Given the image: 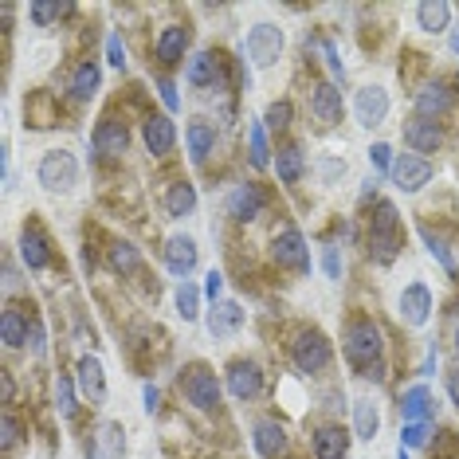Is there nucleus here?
Masks as SVG:
<instances>
[{
    "label": "nucleus",
    "instance_id": "7ed1b4c3",
    "mask_svg": "<svg viewBox=\"0 0 459 459\" xmlns=\"http://www.w3.org/2000/svg\"><path fill=\"white\" fill-rule=\"evenodd\" d=\"M39 185H44L48 193H67L71 185L79 181V161H75V153H67V150H51L44 153V161H39Z\"/></svg>",
    "mask_w": 459,
    "mask_h": 459
},
{
    "label": "nucleus",
    "instance_id": "72a5a7b5",
    "mask_svg": "<svg viewBox=\"0 0 459 459\" xmlns=\"http://www.w3.org/2000/svg\"><path fill=\"white\" fill-rule=\"evenodd\" d=\"M107 264H110V271H118V275H130V271L142 267V255H138V247L134 244H110Z\"/></svg>",
    "mask_w": 459,
    "mask_h": 459
},
{
    "label": "nucleus",
    "instance_id": "6e6d98bb",
    "mask_svg": "<svg viewBox=\"0 0 459 459\" xmlns=\"http://www.w3.org/2000/svg\"><path fill=\"white\" fill-rule=\"evenodd\" d=\"M452 51H455V56H459V28H455V32H452Z\"/></svg>",
    "mask_w": 459,
    "mask_h": 459
},
{
    "label": "nucleus",
    "instance_id": "de8ad7c7",
    "mask_svg": "<svg viewBox=\"0 0 459 459\" xmlns=\"http://www.w3.org/2000/svg\"><path fill=\"white\" fill-rule=\"evenodd\" d=\"M204 279H208V283H204V295L212 299V302H221V290H224V275H221V271L212 267V271H208Z\"/></svg>",
    "mask_w": 459,
    "mask_h": 459
},
{
    "label": "nucleus",
    "instance_id": "9b49d317",
    "mask_svg": "<svg viewBox=\"0 0 459 459\" xmlns=\"http://www.w3.org/2000/svg\"><path fill=\"white\" fill-rule=\"evenodd\" d=\"M310 114H315V122L322 126H338L346 107H342V91L333 87V82H318L315 91H310Z\"/></svg>",
    "mask_w": 459,
    "mask_h": 459
},
{
    "label": "nucleus",
    "instance_id": "cd10ccee",
    "mask_svg": "<svg viewBox=\"0 0 459 459\" xmlns=\"http://www.w3.org/2000/svg\"><path fill=\"white\" fill-rule=\"evenodd\" d=\"M99 82H102V71H99L95 59H87V64H79L75 79H71V95H75L79 102H91L99 95Z\"/></svg>",
    "mask_w": 459,
    "mask_h": 459
},
{
    "label": "nucleus",
    "instance_id": "2eb2a0df",
    "mask_svg": "<svg viewBox=\"0 0 459 459\" xmlns=\"http://www.w3.org/2000/svg\"><path fill=\"white\" fill-rule=\"evenodd\" d=\"M428 315H432V290H428L424 283L404 287V295H401V318L409 322V326H424Z\"/></svg>",
    "mask_w": 459,
    "mask_h": 459
},
{
    "label": "nucleus",
    "instance_id": "3c124183",
    "mask_svg": "<svg viewBox=\"0 0 459 459\" xmlns=\"http://www.w3.org/2000/svg\"><path fill=\"white\" fill-rule=\"evenodd\" d=\"M16 440H20V420H16L13 412H8V416H4V447H13Z\"/></svg>",
    "mask_w": 459,
    "mask_h": 459
},
{
    "label": "nucleus",
    "instance_id": "393cba45",
    "mask_svg": "<svg viewBox=\"0 0 459 459\" xmlns=\"http://www.w3.org/2000/svg\"><path fill=\"white\" fill-rule=\"evenodd\" d=\"M428 412H432V396H428V385H412L401 396V416L404 424H424Z\"/></svg>",
    "mask_w": 459,
    "mask_h": 459
},
{
    "label": "nucleus",
    "instance_id": "6e6552de",
    "mask_svg": "<svg viewBox=\"0 0 459 459\" xmlns=\"http://www.w3.org/2000/svg\"><path fill=\"white\" fill-rule=\"evenodd\" d=\"M353 114H358V122L365 130H373V126H381L385 118H389V91L385 87H361L358 95H353Z\"/></svg>",
    "mask_w": 459,
    "mask_h": 459
},
{
    "label": "nucleus",
    "instance_id": "4c0bfd02",
    "mask_svg": "<svg viewBox=\"0 0 459 459\" xmlns=\"http://www.w3.org/2000/svg\"><path fill=\"white\" fill-rule=\"evenodd\" d=\"M28 13H32V20H36L39 28H48L51 20L67 16V13H71V4H59V0H36V4L28 8Z\"/></svg>",
    "mask_w": 459,
    "mask_h": 459
},
{
    "label": "nucleus",
    "instance_id": "4d7b16f0",
    "mask_svg": "<svg viewBox=\"0 0 459 459\" xmlns=\"http://www.w3.org/2000/svg\"><path fill=\"white\" fill-rule=\"evenodd\" d=\"M396 459H409V452H404V447H401V452H396Z\"/></svg>",
    "mask_w": 459,
    "mask_h": 459
},
{
    "label": "nucleus",
    "instance_id": "1a4fd4ad",
    "mask_svg": "<svg viewBox=\"0 0 459 459\" xmlns=\"http://www.w3.org/2000/svg\"><path fill=\"white\" fill-rule=\"evenodd\" d=\"M185 396H189L193 409L212 412L216 404H221V381H216L208 369L196 365V369H189V377H185Z\"/></svg>",
    "mask_w": 459,
    "mask_h": 459
},
{
    "label": "nucleus",
    "instance_id": "aec40b11",
    "mask_svg": "<svg viewBox=\"0 0 459 459\" xmlns=\"http://www.w3.org/2000/svg\"><path fill=\"white\" fill-rule=\"evenodd\" d=\"M20 259H24L32 271H44L51 264L48 239H44V232H39L36 224H24V232H20Z\"/></svg>",
    "mask_w": 459,
    "mask_h": 459
},
{
    "label": "nucleus",
    "instance_id": "7c9ffc66",
    "mask_svg": "<svg viewBox=\"0 0 459 459\" xmlns=\"http://www.w3.org/2000/svg\"><path fill=\"white\" fill-rule=\"evenodd\" d=\"M275 169H279V181H287V185H295L299 177L307 173V158H302L299 145H283V150H279Z\"/></svg>",
    "mask_w": 459,
    "mask_h": 459
},
{
    "label": "nucleus",
    "instance_id": "a211bd4d",
    "mask_svg": "<svg viewBox=\"0 0 459 459\" xmlns=\"http://www.w3.org/2000/svg\"><path fill=\"white\" fill-rule=\"evenodd\" d=\"M452 110V91L444 82H428L424 91H416V118H440V114Z\"/></svg>",
    "mask_w": 459,
    "mask_h": 459
},
{
    "label": "nucleus",
    "instance_id": "f257e3e1",
    "mask_svg": "<svg viewBox=\"0 0 459 459\" xmlns=\"http://www.w3.org/2000/svg\"><path fill=\"white\" fill-rule=\"evenodd\" d=\"M369 252L377 264H393L401 252V216H396L393 201H377L369 216Z\"/></svg>",
    "mask_w": 459,
    "mask_h": 459
},
{
    "label": "nucleus",
    "instance_id": "49530a36",
    "mask_svg": "<svg viewBox=\"0 0 459 459\" xmlns=\"http://www.w3.org/2000/svg\"><path fill=\"white\" fill-rule=\"evenodd\" d=\"M48 333H44V322H32V330H28V346H32L36 358H44V350H48Z\"/></svg>",
    "mask_w": 459,
    "mask_h": 459
},
{
    "label": "nucleus",
    "instance_id": "20e7f679",
    "mask_svg": "<svg viewBox=\"0 0 459 459\" xmlns=\"http://www.w3.org/2000/svg\"><path fill=\"white\" fill-rule=\"evenodd\" d=\"M290 358H295L299 373H322L330 365V342L322 338L318 330H307V333H299V342L290 346Z\"/></svg>",
    "mask_w": 459,
    "mask_h": 459
},
{
    "label": "nucleus",
    "instance_id": "4468645a",
    "mask_svg": "<svg viewBox=\"0 0 459 459\" xmlns=\"http://www.w3.org/2000/svg\"><path fill=\"white\" fill-rule=\"evenodd\" d=\"M145 150L153 153V158H165V153L177 145V126L173 118H165V114H153V118H145Z\"/></svg>",
    "mask_w": 459,
    "mask_h": 459
},
{
    "label": "nucleus",
    "instance_id": "dca6fc26",
    "mask_svg": "<svg viewBox=\"0 0 459 459\" xmlns=\"http://www.w3.org/2000/svg\"><path fill=\"white\" fill-rule=\"evenodd\" d=\"M79 393L95 404L107 401V373H102V361L91 358V353L79 358Z\"/></svg>",
    "mask_w": 459,
    "mask_h": 459
},
{
    "label": "nucleus",
    "instance_id": "9d476101",
    "mask_svg": "<svg viewBox=\"0 0 459 459\" xmlns=\"http://www.w3.org/2000/svg\"><path fill=\"white\" fill-rule=\"evenodd\" d=\"M228 389L236 401H252L264 393V369L255 361H232L228 365Z\"/></svg>",
    "mask_w": 459,
    "mask_h": 459
},
{
    "label": "nucleus",
    "instance_id": "c85d7f7f",
    "mask_svg": "<svg viewBox=\"0 0 459 459\" xmlns=\"http://www.w3.org/2000/svg\"><path fill=\"white\" fill-rule=\"evenodd\" d=\"M196 208V189L189 181H177L169 185V193H165V212L173 216V221H181V216H189Z\"/></svg>",
    "mask_w": 459,
    "mask_h": 459
},
{
    "label": "nucleus",
    "instance_id": "bb28decb",
    "mask_svg": "<svg viewBox=\"0 0 459 459\" xmlns=\"http://www.w3.org/2000/svg\"><path fill=\"white\" fill-rule=\"evenodd\" d=\"M185 142H189V158H193V161H204L208 153L216 150V130L208 126L204 118H193L189 130H185Z\"/></svg>",
    "mask_w": 459,
    "mask_h": 459
},
{
    "label": "nucleus",
    "instance_id": "2f4dec72",
    "mask_svg": "<svg viewBox=\"0 0 459 459\" xmlns=\"http://www.w3.org/2000/svg\"><path fill=\"white\" fill-rule=\"evenodd\" d=\"M28 318L20 315V310H4V315H0V338H4V346L8 350H16V346H24L28 342Z\"/></svg>",
    "mask_w": 459,
    "mask_h": 459
},
{
    "label": "nucleus",
    "instance_id": "c03bdc74",
    "mask_svg": "<svg viewBox=\"0 0 459 459\" xmlns=\"http://www.w3.org/2000/svg\"><path fill=\"white\" fill-rule=\"evenodd\" d=\"M107 59L114 67H126V44H122V36L118 32H110L107 36Z\"/></svg>",
    "mask_w": 459,
    "mask_h": 459
},
{
    "label": "nucleus",
    "instance_id": "e433bc0d",
    "mask_svg": "<svg viewBox=\"0 0 459 459\" xmlns=\"http://www.w3.org/2000/svg\"><path fill=\"white\" fill-rule=\"evenodd\" d=\"M196 307H201V290H196L193 283H181V287H177V315H181L185 322H193L196 315H201Z\"/></svg>",
    "mask_w": 459,
    "mask_h": 459
},
{
    "label": "nucleus",
    "instance_id": "f8f14e48",
    "mask_svg": "<svg viewBox=\"0 0 459 459\" xmlns=\"http://www.w3.org/2000/svg\"><path fill=\"white\" fill-rule=\"evenodd\" d=\"M91 145L102 153V158H122L130 150V130L122 126L118 118H102L95 134H91Z\"/></svg>",
    "mask_w": 459,
    "mask_h": 459
},
{
    "label": "nucleus",
    "instance_id": "f3484780",
    "mask_svg": "<svg viewBox=\"0 0 459 459\" xmlns=\"http://www.w3.org/2000/svg\"><path fill=\"white\" fill-rule=\"evenodd\" d=\"M440 142H444L440 126L428 122V118H412L409 126H404V145H409L412 153H436L440 150Z\"/></svg>",
    "mask_w": 459,
    "mask_h": 459
},
{
    "label": "nucleus",
    "instance_id": "13d9d810",
    "mask_svg": "<svg viewBox=\"0 0 459 459\" xmlns=\"http://www.w3.org/2000/svg\"><path fill=\"white\" fill-rule=\"evenodd\" d=\"M455 353H459V326H455Z\"/></svg>",
    "mask_w": 459,
    "mask_h": 459
},
{
    "label": "nucleus",
    "instance_id": "ea45409f",
    "mask_svg": "<svg viewBox=\"0 0 459 459\" xmlns=\"http://www.w3.org/2000/svg\"><path fill=\"white\" fill-rule=\"evenodd\" d=\"M56 401H59V412L64 416H75V385H71L67 373H59V381H56Z\"/></svg>",
    "mask_w": 459,
    "mask_h": 459
},
{
    "label": "nucleus",
    "instance_id": "58836bf2",
    "mask_svg": "<svg viewBox=\"0 0 459 459\" xmlns=\"http://www.w3.org/2000/svg\"><path fill=\"white\" fill-rule=\"evenodd\" d=\"M247 138H252V165L255 169H267V134H264V122H252V130H247Z\"/></svg>",
    "mask_w": 459,
    "mask_h": 459
},
{
    "label": "nucleus",
    "instance_id": "0eeeda50",
    "mask_svg": "<svg viewBox=\"0 0 459 459\" xmlns=\"http://www.w3.org/2000/svg\"><path fill=\"white\" fill-rule=\"evenodd\" d=\"M428 181H432V161L420 158V153H401L393 161V185L401 193H420Z\"/></svg>",
    "mask_w": 459,
    "mask_h": 459
},
{
    "label": "nucleus",
    "instance_id": "5fc2aeb1",
    "mask_svg": "<svg viewBox=\"0 0 459 459\" xmlns=\"http://www.w3.org/2000/svg\"><path fill=\"white\" fill-rule=\"evenodd\" d=\"M447 393H452V401H455V409H459V373L447 377Z\"/></svg>",
    "mask_w": 459,
    "mask_h": 459
},
{
    "label": "nucleus",
    "instance_id": "79ce46f5",
    "mask_svg": "<svg viewBox=\"0 0 459 459\" xmlns=\"http://www.w3.org/2000/svg\"><path fill=\"white\" fill-rule=\"evenodd\" d=\"M428 444V424H404L401 447H424Z\"/></svg>",
    "mask_w": 459,
    "mask_h": 459
},
{
    "label": "nucleus",
    "instance_id": "6ab92c4d",
    "mask_svg": "<svg viewBox=\"0 0 459 459\" xmlns=\"http://www.w3.org/2000/svg\"><path fill=\"white\" fill-rule=\"evenodd\" d=\"M239 326H244L239 302H212V310H208V333L212 338H232Z\"/></svg>",
    "mask_w": 459,
    "mask_h": 459
},
{
    "label": "nucleus",
    "instance_id": "c9c22d12",
    "mask_svg": "<svg viewBox=\"0 0 459 459\" xmlns=\"http://www.w3.org/2000/svg\"><path fill=\"white\" fill-rule=\"evenodd\" d=\"M420 236H424V244H428V252H432L436 259H440V267L447 271V275H459V267H455V259H452V252H447V244L440 236H432V228H420Z\"/></svg>",
    "mask_w": 459,
    "mask_h": 459
},
{
    "label": "nucleus",
    "instance_id": "a19ab883",
    "mask_svg": "<svg viewBox=\"0 0 459 459\" xmlns=\"http://www.w3.org/2000/svg\"><path fill=\"white\" fill-rule=\"evenodd\" d=\"M264 126L267 130H287L290 126V102H271L267 107V114H264Z\"/></svg>",
    "mask_w": 459,
    "mask_h": 459
},
{
    "label": "nucleus",
    "instance_id": "c756f323",
    "mask_svg": "<svg viewBox=\"0 0 459 459\" xmlns=\"http://www.w3.org/2000/svg\"><path fill=\"white\" fill-rule=\"evenodd\" d=\"M216 67H221V59H216L212 51H196L189 59V67H185V79H189L193 87H208V82H216Z\"/></svg>",
    "mask_w": 459,
    "mask_h": 459
},
{
    "label": "nucleus",
    "instance_id": "412c9836",
    "mask_svg": "<svg viewBox=\"0 0 459 459\" xmlns=\"http://www.w3.org/2000/svg\"><path fill=\"white\" fill-rule=\"evenodd\" d=\"M255 452L264 455V459H279L287 452V428L279 424V420H259L255 424Z\"/></svg>",
    "mask_w": 459,
    "mask_h": 459
},
{
    "label": "nucleus",
    "instance_id": "a18cd8bd",
    "mask_svg": "<svg viewBox=\"0 0 459 459\" xmlns=\"http://www.w3.org/2000/svg\"><path fill=\"white\" fill-rule=\"evenodd\" d=\"M369 161H373V169H389L393 173V150H389V145H385V142H377V145H373V150H369Z\"/></svg>",
    "mask_w": 459,
    "mask_h": 459
},
{
    "label": "nucleus",
    "instance_id": "f03ea898",
    "mask_svg": "<svg viewBox=\"0 0 459 459\" xmlns=\"http://www.w3.org/2000/svg\"><path fill=\"white\" fill-rule=\"evenodd\" d=\"M381 350H385L381 330L373 326L369 318H358V322H350L346 326V358L353 365H361V369H377Z\"/></svg>",
    "mask_w": 459,
    "mask_h": 459
},
{
    "label": "nucleus",
    "instance_id": "b1692460",
    "mask_svg": "<svg viewBox=\"0 0 459 459\" xmlns=\"http://www.w3.org/2000/svg\"><path fill=\"white\" fill-rule=\"evenodd\" d=\"M350 452V436L342 428H318L315 432V459H346Z\"/></svg>",
    "mask_w": 459,
    "mask_h": 459
},
{
    "label": "nucleus",
    "instance_id": "5701e85b",
    "mask_svg": "<svg viewBox=\"0 0 459 459\" xmlns=\"http://www.w3.org/2000/svg\"><path fill=\"white\" fill-rule=\"evenodd\" d=\"M165 264H169L173 275H189L196 267V244L189 236H173L169 244H165Z\"/></svg>",
    "mask_w": 459,
    "mask_h": 459
},
{
    "label": "nucleus",
    "instance_id": "37998d69",
    "mask_svg": "<svg viewBox=\"0 0 459 459\" xmlns=\"http://www.w3.org/2000/svg\"><path fill=\"white\" fill-rule=\"evenodd\" d=\"M315 48L322 51V59H326V67L333 71V75H346V67H342V59H338V51H333V44H330V39H315Z\"/></svg>",
    "mask_w": 459,
    "mask_h": 459
},
{
    "label": "nucleus",
    "instance_id": "39448f33",
    "mask_svg": "<svg viewBox=\"0 0 459 459\" xmlns=\"http://www.w3.org/2000/svg\"><path fill=\"white\" fill-rule=\"evenodd\" d=\"M275 264L299 271V275H307V271H310L307 239H302V232L295 224H287V228H279V232H275Z\"/></svg>",
    "mask_w": 459,
    "mask_h": 459
},
{
    "label": "nucleus",
    "instance_id": "ddd939ff",
    "mask_svg": "<svg viewBox=\"0 0 459 459\" xmlns=\"http://www.w3.org/2000/svg\"><path fill=\"white\" fill-rule=\"evenodd\" d=\"M264 204H267V193L259 189V185H236L232 196H228V216L239 224H247L264 212Z\"/></svg>",
    "mask_w": 459,
    "mask_h": 459
},
{
    "label": "nucleus",
    "instance_id": "4be33fe9",
    "mask_svg": "<svg viewBox=\"0 0 459 459\" xmlns=\"http://www.w3.org/2000/svg\"><path fill=\"white\" fill-rule=\"evenodd\" d=\"M185 48H189V28H185V24H169L158 36V48H153V51H158V59L165 67H173V64H181V59H185Z\"/></svg>",
    "mask_w": 459,
    "mask_h": 459
},
{
    "label": "nucleus",
    "instance_id": "8fccbe9b",
    "mask_svg": "<svg viewBox=\"0 0 459 459\" xmlns=\"http://www.w3.org/2000/svg\"><path fill=\"white\" fill-rule=\"evenodd\" d=\"M158 91H161V102H165V107H169V110L181 107V99H177V87H173L169 79H158Z\"/></svg>",
    "mask_w": 459,
    "mask_h": 459
},
{
    "label": "nucleus",
    "instance_id": "09e8293b",
    "mask_svg": "<svg viewBox=\"0 0 459 459\" xmlns=\"http://www.w3.org/2000/svg\"><path fill=\"white\" fill-rule=\"evenodd\" d=\"M322 267H326L330 279H342V259H338V247H326L322 252Z\"/></svg>",
    "mask_w": 459,
    "mask_h": 459
},
{
    "label": "nucleus",
    "instance_id": "603ef678",
    "mask_svg": "<svg viewBox=\"0 0 459 459\" xmlns=\"http://www.w3.org/2000/svg\"><path fill=\"white\" fill-rule=\"evenodd\" d=\"M322 173H326V181H333L338 173H346V161H330V158H322Z\"/></svg>",
    "mask_w": 459,
    "mask_h": 459
},
{
    "label": "nucleus",
    "instance_id": "473e14b6",
    "mask_svg": "<svg viewBox=\"0 0 459 459\" xmlns=\"http://www.w3.org/2000/svg\"><path fill=\"white\" fill-rule=\"evenodd\" d=\"M353 428H358V436L361 440H373L377 436V428H381V412H377V404L373 401H353Z\"/></svg>",
    "mask_w": 459,
    "mask_h": 459
},
{
    "label": "nucleus",
    "instance_id": "864d4df0",
    "mask_svg": "<svg viewBox=\"0 0 459 459\" xmlns=\"http://www.w3.org/2000/svg\"><path fill=\"white\" fill-rule=\"evenodd\" d=\"M158 401H161V393L153 389V385H145V409H150V412H158Z\"/></svg>",
    "mask_w": 459,
    "mask_h": 459
},
{
    "label": "nucleus",
    "instance_id": "a878e982",
    "mask_svg": "<svg viewBox=\"0 0 459 459\" xmlns=\"http://www.w3.org/2000/svg\"><path fill=\"white\" fill-rule=\"evenodd\" d=\"M416 24H420L424 32H447V28H452V4H447V0L416 4Z\"/></svg>",
    "mask_w": 459,
    "mask_h": 459
},
{
    "label": "nucleus",
    "instance_id": "f704fd0d",
    "mask_svg": "<svg viewBox=\"0 0 459 459\" xmlns=\"http://www.w3.org/2000/svg\"><path fill=\"white\" fill-rule=\"evenodd\" d=\"M122 424H102L99 428V444H102V459H122L126 452V440H122Z\"/></svg>",
    "mask_w": 459,
    "mask_h": 459
},
{
    "label": "nucleus",
    "instance_id": "423d86ee",
    "mask_svg": "<svg viewBox=\"0 0 459 459\" xmlns=\"http://www.w3.org/2000/svg\"><path fill=\"white\" fill-rule=\"evenodd\" d=\"M247 56H252L255 67H271L279 56H283V28L279 24H255L247 32Z\"/></svg>",
    "mask_w": 459,
    "mask_h": 459
}]
</instances>
